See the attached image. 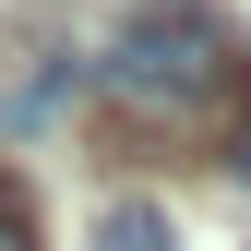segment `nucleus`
<instances>
[{
    "mask_svg": "<svg viewBox=\"0 0 251 251\" xmlns=\"http://www.w3.org/2000/svg\"><path fill=\"white\" fill-rule=\"evenodd\" d=\"M239 60L251 48H227V24L203 0H144L108 48V108L132 132H215L239 96Z\"/></svg>",
    "mask_w": 251,
    "mask_h": 251,
    "instance_id": "1",
    "label": "nucleus"
},
{
    "mask_svg": "<svg viewBox=\"0 0 251 251\" xmlns=\"http://www.w3.org/2000/svg\"><path fill=\"white\" fill-rule=\"evenodd\" d=\"M96 251H179V227H168V215H155L144 192H120V203L96 215Z\"/></svg>",
    "mask_w": 251,
    "mask_h": 251,
    "instance_id": "2",
    "label": "nucleus"
},
{
    "mask_svg": "<svg viewBox=\"0 0 251 251\" xmlns=\"http://www.w3.org/2000/svg\"><path fill=\"white\" fill-rule=\"evenodd\" d=\"M36 239H48V227H36V192L0 168V251H36Z\"/></svg>",
    "mask_w": 251,
    "mask_h": 251,
    "instance_id": "3",
    "label": "nucleus"
},
{
    "mask_svg": "<svg viewBox=\"0 0 251 251\" xmlns=\"http://www.w3.org/2000/svg\"><path fill=\"white\" fill-rule=\"evenodd\" d=\"M215 144H227V168L251 179V60H239V96H227V132H215Z\"/></svg>",
    "mask_w": 251,
    "mask_h": 251,
    "instance_id": "4",
    "label": "nucleus"
}]
</instances>
